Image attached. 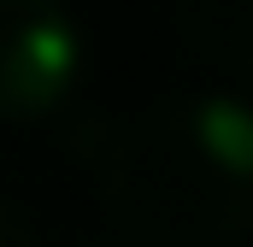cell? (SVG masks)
<instances>
[{"instance_id": "cell-2", "label": "cell", "mask_w": 253, "mask_h": 247, "mask_svg": "<svg viewBox=\"0 0 253 247\" xmlns=\"http://www.w3.org/2000/svg\"><path fill=\"white\" fill-rule=\"evenodd\" d=\"M77 24L59 0H0V118H47L77 82Z\"/></svg>"}, {"instance_id": "cell-3", "label": "cell", "mask_w": 253, "mask_h": 247, "mask_svg": "<svg viewBox=\"0 0 253 247\" xmlns=\"http://www.w3.org/2000/svg\"><path fill=\"white\" fill-rule=\"evenodd\" d=\"M0 247H36V230H30L6 200H0Z\"/></svg>"}, {"instance_id": "cell-4", "label": "cell", "mask_w": 253, "mask_h": 247, "mask_svg": "<svg viewBox=\"0 0 253 247\" xmlns=\"http://www.w3.org/2000/svg\"><path fill=\"white\" fill-rule=\"evenodd\" d=\"M94 247H141V242H94Z\"/></svg>"}, {"instance_id": "cell-1", "label": "cell", "mask_w": 253, "mask_h": 247, "mask_svg": "<svg viewBox=\"0 0 253 247\" xmlns=\"http://www.w3.org/2000/svg\"><path fill=\"white\" fill-rule=\"evenodd\" d=\"M106 206L141 242L224 247L253 224V118L218 88L147 118L106 159Z\"/></svg>"}]
</instances>
